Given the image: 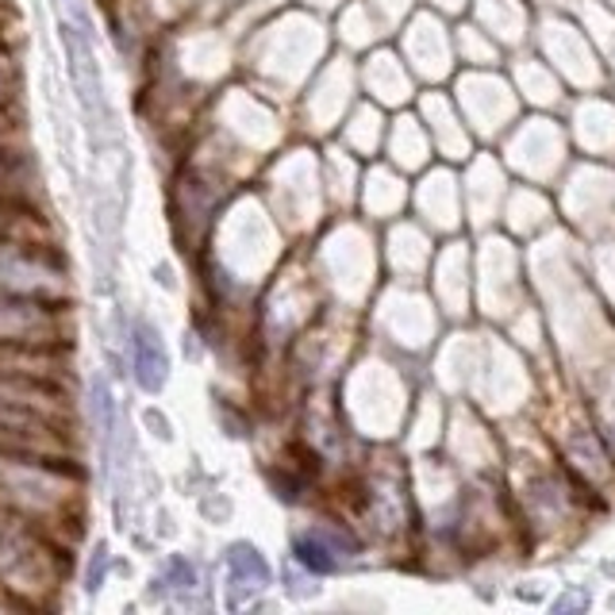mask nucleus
<instances>
[{
	"label": "nucleus",
	"instance_id": "3",
	"mask_svg": "<svg viewBox=\"0 0 615 615\" xmlns=\"http://www.w3.org/2000/svg\"><path fill=\"white\" fill-rule=\"evenodd\" d=\"M335 542L338 539H331V535H323V531H308V535L296 539V562L304 565V570H312V573H331L335 570Z\"/></svg>",
	"mask_w": 615,
	"mask_h": 615
},
{
	"label": "nucleus",
	"instance_id": "1",
	"mask_svg": "<svg viewBox=\"0 0 615 615\" xmlns=\"http://www.w3.org/2000/svg\"><path fill=\"white\" fill-rule=\"evenodd\" d=\"M132 346H135V377H139V385L150 388V393L166 385L169 358H166V346H161L158 331H150V327H143L139 323V327H135Z\"/></svg>",
	"mask_w": 615,
	"mask_h": 615
},
{
	"label": "nucleus",
	"instance_id": "2",
	"mask_svg": "<svg viewBox=\"0 0 615 615\" xmlns=\"http://www.w3.org/2000/svg\"><path fill=\"white\" fill-rule=\"evenodd\" d=\"M231 565V585L234 588H265L270 585V565L254 546H231L228 554Z\"/></svg>",
	"mask_w": 615,
	"mask_h": 615
}]
</instances>
